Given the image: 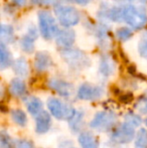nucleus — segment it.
<instances>
[{
  "label": "nucleus",
  "instance_id": "1",
  "mask_svg": "<svg viewBox=\"0 0 147 148\" xmlns=\"http://www.w3.org/2000/svg\"><path fill=\"white\" fill-rule=\"evenodd\" d=\"M122 21L126 22L131 29L140 30L147 24V11L143 6L132 4L121 6Z\"/></svg>",
  "mask_w": 147,
  "mask_h": 148
},
{
  "label": "nucleus",
  "instance_id": "2",
  "mask_svg": "<svg viewBox=\"0 0 147 148\" xmlns=\"http://www.w3.org/2000/svg\"><path fill=\"white\" fill-rule=\"evenodd\" d=\"M53 11L59 24L66 28H70L80 22V12L74 6L57 4Z\"/></svg>",
  "mask_w": 147,
  "mask_h": 148
},
{
  "label": "nucleus",
  "instance_id": "3",
  "mask_svg": "<svg viewBox=\"0 0 147 148\" xmlns=\"http://www.w3.org/2000/svg\"><path fill=\"white\" fill-rule=\"evenodd\" d=\"M47 109L51 116L57 118V120L70 121L76 114L77 110L69 104L64 103L57 98H49L47 100Z\"/></svg>",
  "mask_w": 147,
  "mask_h": 148
},
{
  "label": "nucleus",
  "instance_id": "4",
  "mask_svg": "<svg viewBox=\"0 0 147 148\" xmlns=\"http://www.w3.org/2000/svg\"><path fill=\"white\" fill-rule=\"evenodd\" d=\"M62 57L65 62L75 70H82L90 64V60L88 59L85 53L78 49H65L61 51Z\"/></svg>",
  "mask_w": 147,
  "mask_h": 148
},
{
  "label": "nucleus",
  "instance_id": "5",
  "mask_svg": "<svg viewBox=\"0 0 147 148\" xmlns=\"http://www.w3.org/2000/svg\"><path fill=\"white\" fill-rule=\"evenodd\" d=\"M38 25L40 34L46 40L55 37L59 31L55 17L46 10H40L38 12Z\"/></svg>",
  "mask_w": 147,
  "mask_h": 148
},
{
  "label": "nucleus",
  "instance_id": "6",
  "mask_svg": "<svg viewBox=\"0 0 147 148\" xmlns=\"http://www.w3.org/2000/svg\"><path fill=\"white\" fill-rule=\"evenodd\" d=\"M117 122V116L112 111H101L95 115L90 123V127L99 132H108Z\"/></svg>",
  "mask_w": 147,
  "mask_h": 148
},
{
  "label": "nucleus",
  "instance_id": "7",
  "mask_svg": "<svg viewBox=\"0 0 147 148\" xmlns=\"http://www.w3.org/2000/svg\"><path fill=\"white\" fill-rule=\"evenodd\" d=\"M135 135L136 133L134 127L124 122L119 125L115 129V131H113V133L111 134V139L112 141L118 144H126L131 142L135 138Z\"/></svg>",
  "mask_w": 147,
  "mask_h": 148
},
{
  "label": "nucleus",
  "instance_id": "8",
  "mask_svg": "<svg viewBox=\"0 0 147 148\" xmlns=\"http://www.w3.org/2000/svg\"><path fill=\"white\" fill-rule=\"evenodd\" d=\"M105 90L103 87L96 86V85L89 84V83H85V84L81 85L80 88L78 90L77 96L80 100H85V101H96L99 100L104 96Z\"/></svg>",
  "mask_w": 147,
  "mask_h": 148
},
{
  "label": "nucleus",
  "instance_id": "9",
  "mask_svg": "<svg viewBox=\"0 0 147 148\" xmlns=\"http://www.w3.org/2000/svg\"><path fill=\"white\" fill-rule=\"evenodd\" d=\"M47 86L51 90L57 93L62 97L68 98L73 94L74 92V86L71 83L67 81L61 80V79H51L47 82Z\"/></svg>",
  "mask_w": 147,
  "mask_h": 148
},
{
  "label": "nucleus",
  "instance_id": "10",
  "mask_svg": "<svg viewBox=\"0 0 147 148\" xmlns=\"http://www.w3.org/2000/svg\"><path fill=\"white\" fill-rule=\"evenodd\" d=\"M75 40H76V33L73 29H70V28L59 29L55 35L57 45L62 49L71 47L74 45Z\"/></svg>",
  "mask_w": 147,
  "mask_h": 148
},
{
  "label": "nucleus",
  "instance_id": "11",
  "mask_svg": "<svg viewBox=\"0 0 147 148\" xmlns=\"http://www.w3.org/2000/svg\"><path fill=\"white\" fill-rule=\"evenodd\" d=\"M51 117L46 111H41L36 116V131L38 134H44L51 129Z\"/></svg>",
  "mask_w": 147,
  "mask_h": 148
},
{
  "label": "nucleus",
  "instance_id": "12",
  "mask_svg": "<svg viewBox=\"0 0 147 148\" xmlns=\"http://www.w3.org/2000/svg\"><path fill=\"white\" fill-rule=\"evenodd\" d=\"M51 59L49 55L44 51H39L34 58V68L37 72H44L51 66Z\"/></svg>",
  "mask_w": 147,
  "mask_h": 148
},
{
  "label": "nucleus",
  "instance_id": "13",
  "mask_svg": "<svg viewBox=\"0 0 147 148\" xmlns=\"http://www.w3.org/2000/svg\"><path fill=\"white\" fill-rule=\"evenodd\" d=\"M115 71V64L113 60L109 56H103L100 60V64H99V72L102 76L110 77L113 75Z\"/></svg>",
  "mask_w": 147,
  "mask_h": 148
},
{
  "label": "nucleus",
  "instance_id": "14",
  "mask_svg": "<svg viewBox=\"0 0 147 148\" xmlns=\"http://www.w3.org/2000/svg\"><path fill=\"white\" fill-rule=\"evenodd\" d=\"M79 143L82 148H98L99 142L97 138L90 132L84 131L79 135Z\"/></svg>",
  "mask_w": 147,
  "mask_h": 148
},
{
  "label": "nucleus",
  "instance_id": "15",
  "mask_svg": "<svg viewBox=\"0 0 147 148\" xmlns=\"http://www.w3.org/2000/svg\"><path fill=\"white\" fill-rule=\"evenodd\" d=\"M25 105L27 108V111L31 115L36 116L42 111V102L37 97H29L25 100Z\"/></svg>",
  "mask_w": 147,
  "mask_h": 148
},
{
  "label": "nucleus",
  "instance_id": "16",
  "mask_svg": "<svg viewBox=\"0 0 147 148\" xmlns=\"http://www.w3.org/2000/svg\"><path fill=\"white\" fill-rule=\"evenodd\" d=\"M10 93L15 97H21L26 92V85L21 79H13L10 83Z\"/></svg>",
  "mask_w": 147,
  "mask_h": 148
},
{
  "label": "nucleus",
  "instance_id": "17",
  "mask_svg": "<svg viewBox=\"0 0 147 148\" xmlns=\"http://www.w3.org/2000/svg\"><path fill=\"white\" fill-rule=\"evenodd\" d=\"M13 70L15 74L19 77H26L28 75V64L25 59L19 58L13 62Z\"/></svg>",
  "mask_w": 147,
  "mask_h": 148
},
{
  "label": "nucleus",
  "instance_id": "18",
  "mask_svg": "<svg viewBox=\"0 0 147 148\" xmlns=\"http://www.w3.org/2000/svg\"><path fill=\"white\" fill-rule=\"evenodd\" d=\"M11 64V56L9 51L2 41H0V69H5Z\"/></svg>",
  "mask_w": 147,
  "mask_h": 148
},
{
  "label": "nucleus",
  "instance_id": "19",
  "mask_svg": "<svg viewBox=\"0 0 147 148\" xmlns=\"http://www.w3.org/2000/svg\"><path fill=\"white\" fill-rule=\"evenodd\" d=\"M11 118H12V120H13V122L15 123V124H17L18 126L24 127L26 124H27V117H26V114L20 109L12 110Z\"/></svg>",
  "mask_w": 147,
  "mask_h": 148
},
{
  "label": "nucleus",
  "instance_id": "20",
  "mask_svg": "<svg viewBox=\"0 0 147 148\" xmlns=\"http://www.w3.org/2000/svg\"><path fill=\"white\" fill-rule=\"evenodd\" d=\"M13 39V28L10 25L0 24V41L10 42Z\"/></svg>",
  "mask_w": 147,
  "mask_h": 148
},
{
  "label": "nucleus",
  "instance_id": "21",
  "mask_svg": "<svg viewBox=\"0 0 147 148\" xmlns=\"http://www.w3.org/2000/svg\"><path fill=\"white\" fill-rule=\"evenodd\" d=\"M95 34L96 37L100 40L101 45H104V43H108L109 40V35H108V29L104 24H99L96 28H95Z\"/></svg>",
  "mask_w": 147,
  "mask_h": 148
},
{
  "label": "nucleus",
  "instance_id": "22",
  "mask_svg": "<svg viewBox=\"0 0 147 148\" xmlns=\"http://www.w3.org/2000/svg\"><path fill=\"white\" fill-rule=\"evenodd\" d=\"M34 40L36 39L34 37L29 36L28 34L24 35L23 37L20 40V45H21V49H23L25 53H32L34 49Z\"/></svg>",
  "mask_w": 147,
  "mask_h": 148
},
{
  "label": "nucleus",
  "instance_id": "23",
  "mask_svg": "<svg viewBox=\"0 0 147 148\" xmlns=\"http://www.w3.org/2000/svg\"><path fill=\"white\" fill-rule=\"evenodd\" d=\"M136 148H147V130L144 128L140 129L136 134L135 138Z\"/></svg>",
  "mask_w": 147,
  "mask_h": 148
},
{
  "label": "nucleus",
  "instance_id": "24",
  "mask_svg": "<svg viewBox=\"0 0 147 148\" xmlns=\"http://www.w3.org/2000/svg\"><path fill=\"white\" fill-rule=\"evenodd\" d=\"M133 35V31L130 27H120L116 31V37L120 41H127L128 39L131 38Z\"/></svg>",
  "mask_w": 147,
  "mask_h": 148
},
{
  "label": "nucleus",
  "instance_id": "25",
  "mask_svg": "<svg viewBox=\"0 0 147 148\" xmlns=\"http://www.w3.org/2000/svg\"><path fill=\"white\" fill-rule=\"evenodd\" d=\"M142 122V119L139 115L134 113H127L125 115V123L131 125L132 127H138Z\"/></svg>",
  "mask_w": 147,
  "mask_h": 148
},
{
  "label": "nucleus",
  "instance_id": "26",
  "mask_svg": "<svg viewBox=\"0 0 147 148\" xmlns=\"http://www.w3.org/2000/svg\"><path fill=\"white\" fill-rule=\"evenodd\" d=\"M83 116H84L83 112L77 111L76 114L74 115V117L69 121V122H70V127H71L74 131H78L79 129H80L81 122H82V120H83Z\"/></svg>",
  "mask_w": 147,
  "mask_h": 148
},
{
  "label": "nucleus",
  "instance_id": "27",
  "mask_svg": "<svg viewBox=\"0 0 147 148\" xmlns=\"http://www.w3.org/2000/svg\"><path fill=\"white\" fill-rule=\"evenodd\" d=\"M138 53L140 57L147 60V31L142 35L141 39L138 42Z\"/></svg>",
  "mask_w": 147,
  "mask_h": 148
},
{
  "label": "nucleus",
  "instance_id": "28",
  "mask_svg": "<svg viewBox=\"0 0 147 148\" xmlns=\"http://www.w3.org/2000/svg\"><path fill=\"white\" fill-rule=\"evenodd\" d=\"M13 142L10 136L4 131H0V148H12Z\"/></svg>",
  "mask_w": 147,
  "mask_h": 148
},
{
  "label": "nucleus",
  "instance_id": "29",
  "mask_svg": "<svg viewBox=\"0 0 147 148\" xmlns=\"http://www.w3.org/2000/svg\"><path fill=\"white\" fill-rule=\"evenodd\" d=\"M135 108L140 114L143 115H147V100L146 99H141L137 102V104L135 105Z\"/></svg>",
  "mask_w": 147,
  "mask_h": 148
},
{
  "label": "nucleus",
  "instance_id": "30",
  "mask_svg": "<svg viewBox=\"0 0 147 148\" xmlns=\"http://www.w3.org/2000/svg\"><path fill=\"white\" fill-rule=\"evenodd\" d=\"M15 146H16V148H34V144H32L30 141L24 140V139H21V140L16 141Z\"/></svg>",
  "mask_w": 147,
  "mask_h": 148
},
{
  "label": "nucleus",
  "instance_id": "31",
  "mask_svg": "<svg viewBox=\"0 0 147 148\" xmlns=\"http://www.w3.org/2000/svg\"><path fill=\"white\" fill-rule=\"evenodd\" d=\"M71 2H74L76 4H79V5H87V4L90 2V0H69Z\"/></svg>",
  "mask_w": 147,
  "mask_h": 148
},
{
  "label": "nucleus",
  "instance_id": "32",
  "mask_svg": "<svg viewBox=\"0 0 147 148\" xmlns=\"http://www.w3.org/2000/svg\"><path fill=\"white\" fill-rule=\"evenodd\" d=\"M14 4H16L17 6H24L26 4V0H12Z\"/></svg>",
  "mask_w": 147,
  "mask_h": 148
},
{
  "label": "nucleus",
  "instance_id": "33",
  "mask_svg": "<svg viewBox=\"0 0 147 148\" xmlns=\"http://www.w3.org/2000/svg\"><path fill=\"white\" fill-rule=\"evenodd\" d=\"M59 2V0H43V3L49 4V5H55Z\"/></svg>",
  "mask_w": 147,
  "mask_h": 148
},
{
  "label": "nucleus",
  "instance_id": "34",
  "mask_svg": "<svg viewBox=\"0 0 147 148\" xmlns=\"http://www.w3.org/2000/svg\"><path fill=\"white\" fill-rule=\"evenodd\" d=\"M34 4H42L43 0H30Z\"/></svg>",
  "mask_w": 147,
  "mask_h": 148
},
{
  "label": "nucleus",
  "instance_id": "35",
  "mask_svg": "<svg viewBox=\"0 0 147 148\" xmlns=\"http://www.w3.org/2000/svg\"><path fill=\"white\" fill-rule=\"evenodd\" d=\"M116 1H119V2H132L134 0H116Z\"/></svg>",
  "mask_w": 147,
  "mask_h": 148
},
{
  "label": "nucleus",
  "instance_id": "36",
  "mask_svg": "<svg viewBox=\"0 0 147 148\" xmlns=\"http://www.w3.org/2000/svg\"><path fill=\"white\" fill-rule=\"evenodd\" d=\"M145 125H146V126H147V118L145 119Z\"/></svg>",
  "mask_w": 147,
  "mask_h": 148
},
{
  "label": "nucleus",
  "instance_id": "37",
  "mask_svg": "<svg viewBox=\"0 0 147 148\" xmlns=\"http://www.w3.org/2000/svg\"><path fill=\"white\" fill-rule=\"evenodd\" d=\"M145 99L147 100V92H146V98H145Z\"/></svg>",
  "mask_w": 147,
  "mask_h": 148
}]
</instances>
